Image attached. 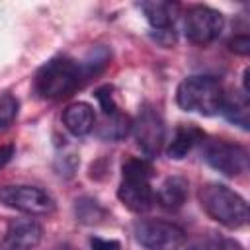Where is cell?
Listing matches in <instances>:
<instances>
[{
    "mask_svg": "<svg viewBox=\"0 0 250 250\" xmlns=\"http://www.w3.org/2000/svg\"><path fill=\"white\" fill-rule=\"evenodd\" d=\"M76 215L82 223H98L104 217V209L92 199H80L76 201Z\"/></svg>",
    "mask_w": 250,
    "mask_h": 250,
    "instance_id": "19",
    "label": "cell"
},
{
    "mask_svg": "<svg viewBox=\"0 0 250 250\" xmlns=\"http://www.w3.org/2000/svg\"><path fill=\"white\" fill-rule=\"evenodd\" d=\"M14 152H16L14 145H2L0 146V170L14 158Z\"/></svg>",
    "mask_w": 250,
    "mask_h": 250,
    "instance_id": "24",
    "label": "cell"
},
{
    "mask_svg": "<svg viewBox=\"0 0 250 250\" xmlns=\"http://www.w3.org/2000/svg\"><path fill=\"white\" fill-rule=\"evenodd\" d=\"M223 86L213 76H188L180 82L176 92V102L182 109L199 115H215L223 105Z\"/></svg>",
    "mask_w": 250,
    "mask_h": 250,
    "instance_id": "2",
    "label": "cell"
},
{
    "mask_svg": "<svg viewBox=\"0 0 250 250\" xmlns=\"http://www.w3.org/2000/svg\"><path fill=\"white\" fill-rule=\"evenodd\" d=\"M117 197L121 199V203L135 211V213H143L146 209H150L154 195H152V188H150V178H139V176H123L121 186L117 189Z\"/></svg>",
    "mask_w": 250,
    "mask_h": 250,
    "instance_id": "9",
    "label": "cell"
},
{
    "mask_svg": "<svg viewBox=\"0 0 250 250\" xmlns=\"http://www.w3.org/2000/svg\"><path fill=\"white\" fill-rule=\"evenodd\" d=\"M205 160L223 176L234 178L248 170V150L227 141H211L205 146Z\"/></svg>",
    "mask_w": 250,
    "mask_h": 250,
    "instance_id": "7",
    "label": "cell"
},
{
    "mask_svg": "<svg viewBox=\"0 0 250 250\" xmlns=\"http://www.w3.org/2000/svg\"><path fill=\"white\" fill-rule=\"evenodd\" d=\"M223 14L209 6H191L184 20L186 37L195 45L213 43L223 31Z\"/></svg>",
    "mask_w": 250,
    "mask_h": 250,
    "instance_id": "6",
    "label": "cell"
},
{
    "mask_svg": "<svg viewBox=\"0 0 250 250\" xmlns=\"http://www.w3.org/2000/svg\"><path fill=\"white\" fill-rule=\"evenodd\" d=\"M43 229L33 219H16L8 225L2 250H31L39 244Z\"/></svg>",
    "mask_w": 250,
    "mask_h": 250,
    "instance_id": "10",
    "label": "cell"
},
{
    "mask_svg": "<svg viewBox=\"0 0 250 250\" xmlns=\"http://www.w3.org/2000/svg\"><path fill=\"white\" fill-rule=\"evenodd\" d=\"M20 109V102L12 94H2L0 96V129H6L14 123L16 115Z\"/></svg>",
    "mask_w": 250,
    "mask_h": 250,
    "instance_id": "18",
    "label": "cell"
},
{
    "mask_svg": "<svg viewBox=\"0 0 250 250\" xmlns=\"http://www.w3.org/2000/svg\"><path fill=\"white\" fill-rule=\"evenodd\" d=\"M131 129H133V121L117 109L113 113L104 115V121L98 125L96 133H98V137H102L105 141H119V139L127 137Z\"/></svg>",
    "mask_w": 250,
    "mask_h": 250,
    "instance_id": "15",
    "label": "cell"
},
{
    "mask_svg": "<svg viewBox=\"0 0 250 250\" xmlns=\"http://www.w3.org/2000/svg\"><path fill=\"white\" fill-rule=\"evenodd\" d=\"M80 64L70 59H51L45 62L35 76V90L45 100H62L70 96L82 82Z\"/></svg>",
    "mask_w": 250,
    "mask_h": 250,
    "instance_id": "3",
    "label": "cell"
},
{
    "mask_svg": "<svg viewBox=\"0 0 250 250\" xmlns=\"http://www.w3.org/2000/svg\"><path fill=\"white\" fill-rule=\"evenodd\" d=\"M96 98H98V102H100V105L104 109V115L117 111V105L113 104V96H111V88L109 86H104V88L96 90Z\"/></svg>",
    "mask_w": 250,
    "mask_h": 250,
    "instance_id": "21",
    "label": "cell"
},
{
    "mask_svg": "<svg viewBox=\"0 0 250 250\" xmlns=\"http://www.w3.org/2000/svg\"><path fill=\"white\" fill-rule=\"evenodd\" d=\"M199 203L205 213L227 229H240L248 223V203L225 184H205L199 189Z\"/></svg>",
    "mask_w": 250,
    "mask_h": 250,
    "instance_id": "1",
    "label": "cell"
},
{
    "mask_svg": "<svg viewBox=\"0 0 250 250\" xmlns=\"http://www.w3.org/2000/svg\"><path fill=\"white\" fill-rule=\"evenodd\" d=\"M0 201L25 215H49L55 211L51 193L37 186H6L0 189Z\"/></svg>",
    "mask_w": 250,
    "mask_h": 250,
    "instance_id": "5",
    "label": "cell"
},
{
    "mask_svg": "<svg viewBox=\"0 0 250 250\" xmlns=\"http://www.w3.org/2000/svg\"><path fill=\"white\" fill-rule=\"evenodd\" d=\"M199 139H201V131H199V129H195V127H191V125H180V127L176 129L174 139L170 141L166 152H168L170 158L180 160V158H184V156L193 148V145H195Z\"/></svg>",
    "mask_w": 250,
    "mask_h": 250,
    "instance_id": "16",
    "label": "cell"
},
{
    "mask_svg": "<svg viewBox=\"0 0 250 250\" xmlns=\"http://www.w3.org/2000/svg\"><path fill=\"white\" fill-rule=\"evenodd\" d=\"M188 250H242L240 242H236L230 236H223V234H203L199 238H195Z\"/></svg>",
    "mask_w": 250,
    "mask_h": 250,
    "instance_id": "17",
    "label": "cell"
},
{
    "mask_svg": "<svg viewBox=\"0 0 250 250\" xmlns=\"http://www.w3.org/2000/svg\"><path fill=\"white\" fill-rule=\"evenodd\" d=\"M229 47H230L232 53L246 57V55L250 53V39H248V35H236L234 39H230Z\"/></svg>",
    "mask_w": 250,
    "mask_h": 250,
    "instance_id": "22",
    "label": "cell"
},
{
    "mask_svg": "<svg viewBox=\"0 0 250 250\" xmlns=\"http://www.w3.org/2000/svg\"><path fill=\"white\" fill-rule=\"evenodd\" d=\"M188 199V180L182 176H170L158 189V203L168 211H178Z\"/></svg>",
    "mask_w": 250,
    "mask_h": 250,
    "instance_id": "14",
    "label": "cell"
},
{
    "mask_svg": "<svg viewBox=\"0 0 250 250\" xmlns=\"http://www.w3.org/2000/svg\"><path fill=\"white\" fill-rule=\"evenodd\" d=\"M135 238L146 250H178L186 244V232L176 223L146 219L135 225Z\"/></svg>",
    "mask_w": 250,
    "mask_h": 250,
    "instance_id": "4",
    "label": "cell"
},
{
    "mask_svg": "<svg viewBox=\"0 0 250 250\" xmlns=\"http://www.w3.org/2000/svg\"><path fill=\"white\" fill-rule=\"evenodd\" d=\"M135 133V139H137V145L141 146V150L146 154V156H156L164 145V121L160 117V113L145 104L141 109H139V115L137 119L133 121V129Z\"/></svg>",
    "mask_w": 250,
    "mask_h": 250,
    "instance_id": "8",
    "label": "cell"
},
{
    "mask_svg": "<svg viewBox=\"0 0 250 250\" xmlns=\"http://www.w3.org/2000/svg\"><path fill=\"white\" fill-rule=\"evenodd\" d=\"M221 111L230 123L238 125L244 131L248 129V125H250V104H248V94L244 90L225 94Z\"/></svg>",
    "mask_w": 250,
    "mask_h": 250,
    "instance_id": "13",
    "label": "cell"
},
{
    "mask_svg": "<svg viewBox=\"0 0 250 250\" xmlns=\"http://www.w3.org/2000/svg\"><path fill=\"white\" fill-rule=\"evenodd\" d=\"M59 250H74V248H72V246H68V244H64V246H62V248H59Z\"/></svg>",
    "mask_w": 250,
    "mask_h": 250,
    "instance_id": "25",
    "label": "cell"
},
{
    "mask_svg": "<svg viewBox=\"0 0 250 250\" xmlns=\"http://www.w3.org/2000/svg\"><path fill=\"white\" fill-rule=\"evenodd\" d=\"M139 8L143 10L145 18L148 20V23L156 29V31H164V29H170L178 12H180V6L176 2H160V0H152V2H141Z\"/></svg>",
    "mask_w": 250,
    "mask_h": 250,
    "instance_id": "12",
    "label": "cell"
},
{
    "mask_svg": "<svg viewBox=\"0 0 250 250\" xmlns=\"http://www.w3.org/2000/svg\"><path fill=\"white\" fill-rule=\"evenodd\" d=\"M62 123L64 127L76 135V137H82L86 133H90L96 125V113L92 109L90 104H84V102H76L72 105H68L62 113Z\"/></svg>",
    "mask_w": 250,
    "mask_h": 250,
    "instance_id": "11",
    "label": "cell"
},
{
    "mask_svg": "<svg viewBox=\"0 0 250 250\" xmlns=\"http://www.w3.org/2000/svg\"><path fill=\"white\" fill-rule=\"evenodd\" d=\"M123 176H143L150 178L152 176V164L145 158H129L123 164Z\"/></svg>",
    "mask_w": 250,
    "mask_h": 250,
    "instance_id": "20",
    "label": "cell"
},
{
    "mask_svg": "<svg viewBox=\"0 0 250 250\" xmlns=\"http://www.w3.org/2000/svg\"><path fill=\"white\" fill-rule=\"evenodd\" d=\"M90 248L92 250H121V244L117 240H105V238L94 236L90 240Z\"/></svg>",
    "mask_w": 250,
    "mask_h": 250,
    "instance_id": "23",
    "label": "cell"
}]
</instances>
